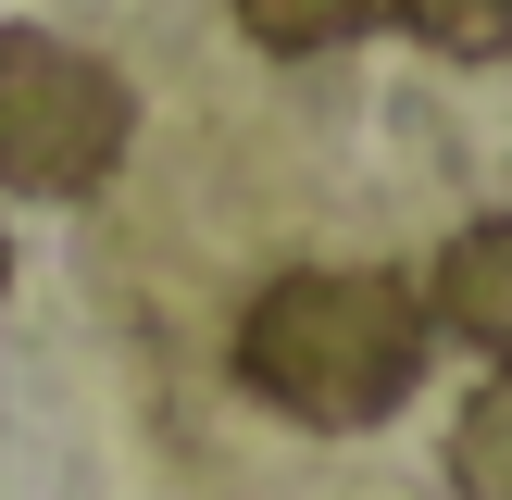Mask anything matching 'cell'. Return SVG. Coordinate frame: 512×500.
Here are the masks:
<instances>
[{"label":"cell","instance_id":"1","mask_svg":"<svg viewBox=\"0 0 512 500\" xmlns=\"http://www.w3.org/2000/svg\"><path fill=\"white\" fill-rule=\"evenodd\" d=\"M425 338H438L425 288H400L388 263H288L238 313V375H250V400H275L313 438H363L413 400Z\"/></svg>","mask_w":512,"mask_h":500},{"label":"cell","instance_id":"2","mask_svg":"<svg viewBox=\"0 0 512 500\" xmlns=\"http://www.w3.org/2000/svg\"><path fill=\"white\" fill-rule=\"evenodd\" d=\"M138 138V100L100 50L50 25H0V188L13 200H100Z\"/></svg>","mask_w":512,"mask_h":500},{"label":"cell","instance_id":"3","mask_svg":"<svg viewBox=\"0 0 512 500\" xmlns=\"http://www.w3.org/2000/svg\"><path fill=\"white\" fill-rule=\"evenodd\" d=\"M425 325H438V338H463L475 363L512 375V213L463 225V238L438 250V275H425Z\"/></svg>","mask_w":512,"mask_h":500},{"label":"cell","instance_id":"4","mask_svg":"<svg viewBox=\"0 0 512 500\" xmlns=\"http://www.w3.org/2000/svg\"><path fill=\"white\" fill-rule=\"evenodd\" d=\"M250 50H288V63H313V50H350L363 25H388V0H238Z\"/></svg>","mask_w":512,"mask_h":500},{"label":"cell","instance_id":"5","mask_svg":"<svg viewBox=\"0 0 512 500\" xmlns=\"http://www.w3.org/2000/svg\"><path fill=\"white\" fill-rule=\"evenodd\" d=\"M450 488L463 500H512V375L463 400V425H450Z\"/></svg>","mask_w":512,"mask_h":500},{"label":"cell","instance_id":"6","mask_svg":"<svg viewBox=\"0 0 512 500\" xmlns=\"http://www.w3.org/2000/svg\"><path fill=\"white\" fill-rule=\"evenodd\" d=\"M400 25H413L438 63H500L512 50V0H388Z\"/></svg>","mask_w":512,"mask_h":500},{"label":"cell","instance_id":"7","mask_svg":"<svg viewBox=\"0 0 512 500\" xmlns=\"http://www.w3.org/2000/svg\"><path fill=\"white\" fill-rule=\"evenodd\" d=\"M0 288H13V238H0Z\"/></svg>","mask_w":512,"mask_h":500}]
</instances>
